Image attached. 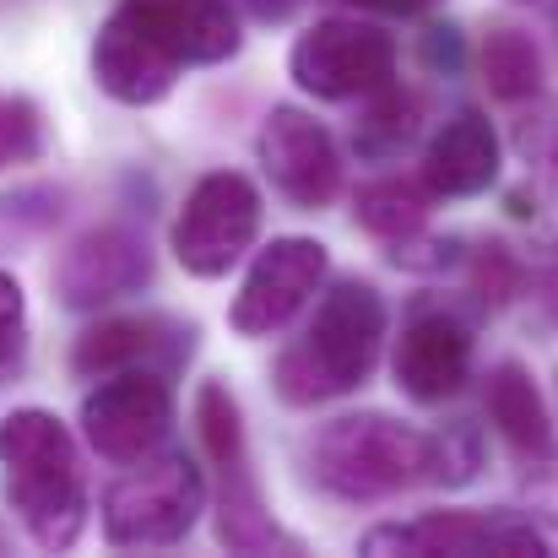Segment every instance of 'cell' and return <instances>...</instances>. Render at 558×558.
Masks as SVG:
<instances>
[{
  "mask_svg": "<svg viewBox=\"0 0 558 558\" xmlns=\"http://www.w3.org/2000/svg\"><path fill=\"white\" fill-rule=\"evenodd\" d=\"M423 60H428L434 71L456 76V71H461V60H466V49H461V27H450V22L428 27V33H423Z\"/></svg>",
  "mask_w": 558,
  "mask_h": 558,
  "instance_id": "obj_26",
  "label": "cell"
},
{
  "mask_svg": "<svg viewBox=\"0 0 558 558\" xmlns=\"http://www.w3.org/2000/svg\"><path fill=\"white\" fill-rule=\"evenodd\" d=\"M483 407H488V423L499 428V439L526 461H554V417H548V401L543 390L532 385V374L521 369L515 359L494 364L488 385H483Z\"/></svg>",
  "mask_w": 558,
  "mask_h": 558,
  "instance_id": "obj_17",
  "label": "cell"
},
{
  "mask_svg": "<svg viewBox=\"0 0 558 558\" xmlns=\"http://www.w3.org/2000/svg\"><path fill=\"white\" fill-rule=\"evenodd\" d=\"M250 16H260V22H288L293 11H299V0H239Z\"/></svg>",
  "mask_w": 558,
  "mask_h": 558,
  "instance_id": "obj_28",
  "label": "cell"
},
{
  "mask_svg": "<svg viewBox=\"0 0 558 558\" xmlns=\"http://www.w3.org/2000/svg\"><path fill=\"white\" fill-rule=\"evenodd\" d=\"M244 44L228 0H120L93 38V82L131 109L163 104L190 65H222Z\"/></svg>",
  "mask_w": 558,
  "mask_h": 558,
  "instance_id": "obj_1",
  "label": "cell"
},
{
  "mask_svg": "<svg viewBox=\"0 0 558 558\" xmlns=\"http://www.w3.org/2000/svg\"><path fill=\"white\" fill-rule=\"evenodd\" d=\"M206 510V477L185 450H158L104 488V543L120 554L180 548Z\"/></svg>",
  "mask_w": 558,
  "mask_h": 558,
  "instance_id": "obj_5",
  "label": "cell"
},
{
  "mask_svg": "<svg viewBox=\"0 0 558 558\" xmlns=\"http://www.w3.org/2000/svg\"><path fill=\"white\" fill-rule=\"evenodd\" d=\"M174 374L163 369H120L109 379H93L82 401V434L98 461L136 466L163 450L174 428Z\"/></svg>",
  "mask_w": 558,
  "mask_h": 558,
  "instance_id": "obj_8",
  "label": "cell"
},
{
  "mask_svg": "<svg viewBox=\"0 0 558 558\" xmlns=\"http://www.w3.org/2000/svg\"><path fill=\"white\" fill-rule=\"evenodd\" d=\"M255 153H260L271 190L299 211H326L342 195V153H337L331 131L293 104H277L266 114Z\"/></svg>",
  "mask_w": 558,
  "mask_h": 558,
  "instance_id": "obj_14",
  "label": "cell"
},
{
  "mask_svg": "<svg viewBox=\"0 0 558 558\" xmlns=\"http://www.w3.org/2000/svg\"><path fill=\"white\" fill-rule=\"evenodd\" d=\"M195 353V326L174 315H104L71 342L76 379H109L120 369H185Z\"/></svg>",
  "mask_w": 558,
  "mask_h": 558,
  "instance_id": "obj_15",
  "label": "cell"
},
{
  "mask_svg": "<svg viewBox=\"0 0 558 558\" xmlns=\"http://www.w3.org/2000/svg\"><path fill=\"white\" fill-rule=\"evenodd\" d=\"M483 472V434L477 423H445L428 434V483L434 488H466Z\"/></svg>",
  "mask_w": 558,
  "mask_h": 558,
  "instance_id": "obj_22",
  "label": "cell"
},
{
  "mask_svg": "<svg viewBox=\"0 0 558 558\" xmlns=\"http://www.w3.org/2000/svg\"><path fill=\"white\" fill-rule=\"evenodd\" d=\"M288 71L310 98H369L396 82V38L364 16H320L310 33H299Z\"/></svg>",
  "mask_w": 558,
  "mask_h": 558,
  "instance_id": "obj_9",
  "label": "cell"
},
{
  "mask_svg": "<svg viewBox=\"0 0 558 558\" xmlns=\"http://www.w3.org/2000/svg\"><path fill=\"white\" fill-rule=\"evenodd\" d=\"M428 201H434V190L423 185V180L385 174V180H369V185L353 195V217H359L364 233L385 239V244H401V239H417L423 233Z\"/></svg>",
  "mask_w": 558,
  "mask_h": 558,
  "instance_id": "obj_18",
  "label": "cell"
},
{
  "mask_svg": "<svg viewBox=\"0 0 558 558\" xmlns=\"http://www.w3.org/2000/svg\"><path fill=\"white\" fill-rule=\"evenodd\" d=\"M499 131L488 125L483 109H456L428 153H423V185L445 201H466V195H483V190L499 180Z\"/></svg>",
  "mask_w": 558,
  "mask_h": 558,
  "instance_id": "obj_16",
  "label": "cell"
},
{
  "mask_svg": "<svg viewBox=\"0 0 558 558\" xmlns=\"http://www.w3.org/2000/svg\"><path fill=\"white\" fill-rule=\"evenodd\" d=\"M472 288H477V299H488V304L515 299V293H521V260H515L505 244H477V250H472Z\"/></svg>",
  "mask_w": 558,
  "mask_h": 558,
  "instance_id": "obj_24",
  "label": "cell"
},
{
  "mask_svg": "<svg viewBox=\"0 0 558 558\" xmlns=\"http://www.w3.org/2000/svg\"><path fill=\"white\" fill-rule=\"evenodd\" d=\"M44 158V109L27 93H0V174Z\"/></svg>",
  "mask_w": 558,
  "mask_h": 558,
  "instance_id": "obj_23",
  "label": "cell"
},
{
  "mask_svg": "<svg viewBox=\"0 0 558 558\" xmlns=\"http://www.w3.org/2000/svg\"><path fill=\"white\" fill-rule=\"evenodd\" d=\"M483 82L505 104H526L543 93V49L532 44L526 27H488L483 38Z\"/></svg>",
  "mask_w": 558,
  "mask_h": 558,
  "instance_id": "obj_20",
  "label": "cell"
},
{
  "mask_svg": "<svg viewBox=\"0 0 558 558\" xmlns=\"http://www.w3.org/2000/svg\"><path fill=\"white\" fill-rule=\"evenodd\" d=\"M147 282H153V250L147 233H136L131 222H98L76 233L54 260V299L76 315H98L142 293Z\"/></svg>",
  "mask_w": 558,
  "mask_h": 558,
  "instance_id": "obj_12",
  "label": "cell"
},
{
  "mask_svg": "<svg viewBox=\"0 0 558 558\" xmlns=\"http://www.w3.org/2000/svg\"><path fill=\"white\" fill-rule=\"evenodd\" d=\"M348 5H359V11H379V16H417V11H428L434 0H348Z\"/></svg>",
  "mask_w": 558,
  "mask_h": 558,
  "instance_id": "obj_27",
  "label": "cell"
},
{
  "mask_svg": "<svg viewBox=\"0 0 558 558\" xmlns=\"http://www.w3.org/2000/svg\"><path fill=\"white\" fill-rule=\"evenodd\" d=\"M364 554H412V558H477V554H499V558H521V554H548V537L532 515L521 510H428L417 521H385L364 532Z\"/></svg>",
  "mask_w": 558,
  "mask_h": 558,
  "instance_id": "obj_10",
  "label": "cell"
},
{
  "mask_svg": "<svg viewBox=\"0 0 558 558\" xmlns=\"http://www.w3.org/2000/svg\"><path fill=\"white\" fill-rule=\"evenodd\" d=\"M417 125H423V104H417V93H407V87H379L369 93V109L359 114V125H353V147H359V158H369V163H390V158H401L412 142H417Z\"/></svg>",
  "mask_w": 558,
  "mask_h": 558,
  "instance_id": "obj_19",
  "label": "cell"
},
{
  "mask_svg": "<svg viewBox=\"0 0 558 558\" xmlns=\"http://www.w3.org/2000/svg\"><path fill=\"white\" fill-rule=\"evenodd\" d=\"M27 348V299L11 271H0V369H16Z\"/></svg>",
  "mask_w": 558,
  "mask_h": 558,
  "instance_id": "obj_25",
  "label": "cell"
},
{
  "mask_svg": "<svg viewBox=\"0 0 558 558\" xmlns=\"http://www.w3.org/2000/svg\"><path fill=\"white\" fill-rule=\"evenodd\" d=\"M526 153H532V185L510 190V211L521 222H532V233L548 250H558V114L554 125L526 136Z\"/></svg>",
  "mask_w": 558,
  "mask_h": 558,
  "instance_id": "obj_21",
  "label": "cell"
},
{
  "mask_svg": "<svg viewBox=\"0 0 558 558\" xmlns=\"http://www.w3.org/2000/svg\"><path fill=\"white\" fill-rule=\"evenodd\" d=\"M0 477L22 532L44 554L76 548L87 526V472L71 428L44 407H16L0 417Z\"/></svg>",
  "mask_w": 558,
  "mask_h": 558,
  "instance_id": "obj_2",
  "label": "cell"
},
{
  "mask_svg": "<svg viewBox=\"0 0 558 558\" xmlns=\"http://www.w3.org/2000/svg\"><path fill=\"white\" fill-rule=\"evenodd\" d=\"M326 244L320 239H304V233H288V239H271L250 271H244V288L228 310V326L239 337H277L326 282Z\"/></svg>",
  "mask_w": 558,
  "mask_h": 558,
  "instance_id": "obj_13",
  "label": "cell"
},
{
  "mask_svg": "<svg viewBox=\"0 0 558 558\" xmlns=\"http://www.w3.org/2000/svg\"><path fill=\"white\" fill-rule=\"evenodd\" d=\"M195 434L206 461L217 466V543L228 554H299V537H288L260 505L244 412L222 379H206L195 390Z\"/></svg>",
  "mask_w": 558,
  "mask_h": 558,
  "instance_id": "obj_6",
  "label": "cell"
},
{
  "mask_svg": "<svg viewBox=\"0 0 558 558\" xmlns=\"http://www.w3.org/2000/svg\"><path fill=\"white\" fill-rule=\"evenodd\" d=\"M390 374L396 390L417 407H439L461 396V385L472 379V320L445 299H417L401 320Z\"/></svg>",
  "mask_w": 558,
  "mask_h": 558,
  "instance_id": "obj_11",
  "label": "cell"
},
{
  "mask_svg": "<svg viewBox=\"0 0 558 558\" xmlns=\"http://www.w3.org/2000/svg\"><path fill=\"white\" fill-rule=\"evenodd\" d=\"M310 477L348 505H379L428 483V434L385 412L331 417L310 439Z\"/></svg>",
  "mask_w": 558,
  "mask_h": 558,
  "instance_id": "obj_4",
  "label": "cell"
},
{
  "mask_svg": "<svg viewBox=\"0 0 558 558\" xmlns=\"http://www.w3.org/2000/svg\"><path fill=\"white\" fill-rule=\"evenodd\" d=\"M255 233H260V190L239 169H217V174H201L190 185L169 244H174V260L190 277L211 282V277H228L244 260Z\"/></svg>",
  "mask_w": 558,
  "mask_h": 558,
  "instance_id": "obj_7",
  "label": "cell"
},
{
  "mask_svg": "<svg viewBox=\"0 0 558 558\" xmlns=\"http://www.w3.org/2000/svg\"><path fill=\"white\" fill-rule=\"evenodd\" d=\"M548 288H554V293H548V299H554V315H558V277H554V282H548Z\"/></svg>",
  "mask_w": 558,
  "mask_h": 558,
  "instance_id": "obj_29",
  "label": "cell"
},
{
  "mask_svg": "<svg viewBox=\"0 0 558 558\" xmlns=\"http://www.w3.org/2000/svg\"><path fill=\"white\" fill-rule=\"evenodd\" d=\"M385 326H390V310L374 282L364 277L331 282L304 337L277 353V369H271L277 396L288 407H320V401L353 396L359 385H369L374 364H379Z\"/></svg>",
  "mask_w": 558,
  "mask_h": 558,
  "instance_id": "obj_3",
  "label": "cell"
}]
</instances>
